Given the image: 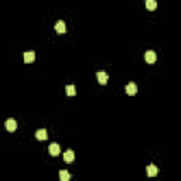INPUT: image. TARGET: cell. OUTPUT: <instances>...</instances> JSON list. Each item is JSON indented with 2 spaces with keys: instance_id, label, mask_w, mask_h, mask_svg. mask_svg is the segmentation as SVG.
Here are the masks:
<instances>
[{
  "instance_id": "6da1fadb",
  "label": "cell",
  "mask_w": 181,
  "mask_h": 181,
  "mask_svg": "<svg viewBox=\"0 0 181 181\" xmlns=\"http://www.w3.org/2000/svg\"><path fill=\"white\" fill-rule=\"evenodd\" d=\"M144 59H146V63L147 64H154L156 61H157V55H156L154 51H146L144 54Z\"/></svg>"
},
{
  "instance_id": "7a4b0ae2",
  "label": "cell",
  "mask_w": 181,
  "mask_h": 181,
  "mask_svg": "<svg viewBox=\"0 0 181 181\" xmlns=\"http://www.w3.org/2000/svg\"><path fill=\"white\" fill-rule=\"evenodd\" d=\"M23 59L26 64H31L34 63V59H36V54H34V51H27V53L23 54Z\"/></svg>"
},
{
  "instance_id": "3957f363",
  "label": "cell",
  "mask_w": 181,
  "mask_h": 181,
  "mask_svg": "<svg viewBox=\"0 0 181 181\" xmlns=\"http://www.w3.org/2000/svg\"><path fill=\"white\" fill-rule=\"evenodd\" d=\"M54 28H55V31L58 34H64L67 31V26H65V23H64L63 20H58L55 23V26H54Z\"/></svg>"
},
{
  "instance_id": "277c9868",
  "label": "cell",
  "mask_w": 181,
  "mask_h": 181,
  "mask_svg": "<svg viewBox=\"0 0 181 181\" xmlns=\"http://www.w3.org/2000/svg\"><path fill=\"white\" fill-rule=\"evenodd\" d=\"M96 78H98V82L101 83V85H106L108 79H109V77H108V74L105 71H99L98 74H96Z\"/></svg>"
},
{
  "instance_id": "5b68a950",
  "label": "cell",
  "mask_w": 181,
  "mask_h": 181,
  "mask_svg": "<svg viewBox=\"0 0 181 181\" xmlns=\"http://www.w3.org/2000/svg\"><path fill=\"white\" fill-rule=\"evenodd\" d=\"M146 173H147L148 177H156V175L158 174V168L154 164H148V166L146 167Z\"/></svg>"
},
{
  "instance_id": "8992f818",
  "label": "cell",
  "mask_w": 181,
  "mask_h": 181,
  "mask_svg": "<svg viewBox=\"0 0 181 181\" xmlns=\"http://www.w3.org/2000/svg\"><path fill=\"white\" fill-rule=\"evenodd\" d=\"M126 93H128L129 96H133L137 93V86L134 82H129L128 86H126Z\"/></svg>"
},
{
  "instance_id": "52a82bcc",
  "label": "cell",
  "mask_w": 181,
  "mask_h": 181,
  "mask_svg": "<svg viewBox=\"0 0 181 181\" xmlns=\"http://www.w3.org/2000/svg\"><path fill=\"white\" fill-rule=\"evenodd\" d=\"M4 125H6V129L9 132H14L17 129V122H16L14 119H7Z\"/></svg>"
},
{
  "instance_id": "ba28073f",
  "label": "cell",
  "mask_w": 181,
  "mask_h": 181,
  "mask_svg": "<svg viewBox=\"0 0 181 181\" xmlns=\"http://www.w3.org/2000/svg\"><path fill=\"white\" fill-rule=\"evenodd\" d=\"M36 139L40 140V142H43V140H47L48 139V133L45 129H40V130L36 132Z\"/></svg>"
},
{
  "instance_id": "9c48e42d",
  "label": "cell",
  "mask_w": 181,
  "mask_h": 181,
  "mask_svg": "<svg viewBox=\"0 0 181 181\" xmlns=\"http://www.w3.org/2000/svg\"><path fill=\"white\" fill-rule=\"evenodd\" d=\"M48 152H50V154H51V156L57 157V156L59 154V146L57 144V143H51L50 147H48Z\"/></svg>"
},
{
  "instance_id": "30bf717a",
  "label": "cell",
  "mask_w": 181,
  "mask_h": 181,
  "mask_svg": "<svg viewBox=\"0 0 181 181\" xmlns=\"http://www.w3.org/2000/svg\"><path fill=\"white\" fill-rule=\"evenodd\" d=\"M75 158V153L72 152V150H67L65 153H64V161L65 163H72Z\"/></svg>"
},
{
  "instance_id": "8fae6325",
  "label": "cell",
  "mask_w": 181,
  "mask_h": 181,
  "mask_svg": "<svg viewBox=\"0 0 181 181\" xmlns=\"http://www.w3.org/2000/svg\"><path fill=\"white\" fill-rule=\"evenodd\" d=\"M146 7H147V10H156L157 9V2L156 0H146Z\"/></svg>"
},
{
  "instance_id": "7c38bea8",
  "label": "cell",
  "mask_w": 181,
  "mask_h": 181,
  "mask_svg": "<svg viewBox=\"0 0 181 181\" xmlns=\"http://www.w3.org/2000/svg\"><path fill=\"white\" fill-rule=\"evenodd\" d=\"M59 178H61V181H68L69 178H71V174H69L67 170H61V171H59Z\"/></svg>"
},
{
  "instance_id": "4fadbf2b",
  "label": "cell",
  "mask_w": 181,
  "mask_h": 181,
  "mask_svg": "<svg viewBox=\"0 0 181 181\" xmlns=\"http://www.w3.org/2000/svg\"><path fill=\"white\" fill-rule=\"evenodd\" d=\"M65 93L68 96H74L75 93H77V91H75V86L74 85H67L65 86Z\"/></svg>"
}]
</instances>
